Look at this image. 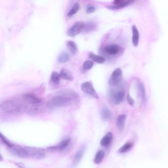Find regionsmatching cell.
Wrapping results in <instances>:
<instances>
[{"label": "cell", "mask_w": 168, "mask_h": 168, "mask_svg": "<svg viewBox=\"0 0 168 168\" xmlns=\"http://www.w3.org/2000/svg\"><path fill=\"white\" fill-rule=\"evenodd\" d=\"M29 104L23 95L3 101L1 104V109L6 113L19 116L26 113Z\"/></svg>", "instance_id": "obj_1"}, {"label": "cell", "mask_w": 168, "mask_h": 168, "mask_svg": "<svg viewBox=\"0 0 168 168\" xmlns=\"http://www.w3.org/2000/svg\"><path fill=\"white\" fill-rule=\"evenodd\" d=\"M79 100V96L76 92L66 89L57 92L52 97L50 103L55 107L63 108L76 104Z\"/></svg>", "instance_id": "obj_2"}, {"label": "cell", "mask_w": 168, "mask_h": 168, "mask_svg": "<svg viewBox=\"0 0 168 168\" xmlns=\"http://www.w3.org/2000/svg\"><path fill=\"white\" fill-rule=\"evenodd\" d=\"M52 107L50 103L42 100L37 103L29 104L26 113L32 115L50 113L52 111Z\"/></svg>", "instance_id": "obj_3"}, {"label": "cell", "mask_w": 168, "mask_h": 168, "mask_svg": "<svg viewBox=\"0 0 168 168\" xmlns=\"http://www.w3.org/2000/svg\"><path fill=\"white\" fill-rule=\"evenodd\" d=\"M101 53L109 57L119 56L123 52V49L116 44H112L106 46H101L100 49Z\"/></svg>", "instance_id": "obj_4"}, {"label": "cell", "mask_w": 168, "mask_h": 168, "mask_svg": "<svg viewBox=\"0 0 168 168\" xmlns=\"http://www.w3.org/2000/svg\"><path fill=\"white\" fill-rule=\"evenodd\" d=\"M27 152L28 155L37 159H42L46 156L45 149L42 148L26 147H24Z\"/></svg>", "instance_id": "obj_5"}, {"label": "cell", "mask_w": 168, "mask_h": 168, "mask_svg": "<svg viewBox=\"0 0 168 168\" xmlns=\"http://www.w3.org/2000/svg\"><path fill=\"white\" fill-rule=\"evenodd\" d=\"M85 24L81 21H78L71 27L66 32L68 36L74 37L80 33L85 27Z\"/></svg>", "instance_id": "obj_6"}, {"label": "cell", "mask_w": 168, "mask_h": 168, "mask_svg": "<svg viewBox=\"0 0 168 168\" xmlns=\"http://www.w3.org/2000/svg\"><path fill=\"white\" fill-rule=\"evenodd\" d=\"M9 148L11 153L15 156L20 158H25L28 156L25 148L13 144L12 147Z\"/></svg>", "instance_id": "obj_7"}, {"label": "cell", "mask_w": 168, "mask_h": 168, "mask_svg": "<svg viewBox=\"0 0 168 168\" xmlns=\"http://www.w3.org/2000/svg\"><path fill=\"white\" fill-rule=\"evenodd\" d=\"M81 88L82 90L85 93L89 95L96 99L99 98L98 95L90 82H87L82 83Z\"/></svg>", "instance_id": "obj_8"}, {"label": "cell", "mask_w": 168, "mask_h": 168, "mask_svg": "<svg viewBox=\"0 0 168 168\" xmlns=\"http://www.w3.org/2000/svg\"><path fill=\"white\" fill-rule=\"evenodd\" d=\"M71 141V139L70 138L65 139L62 141L58 146L49 147L47 148V149L51 152L61 151L68 146Z\"/></svg>", "instance_id": "obj_9"}, {"label": "cell", "mask_w": 168, "mask_h": 168, "mask_svg": "<svg viewBox=\"0 0 168 168\" xmlns=\"http://www.w3.org/2000/svg\"><path fill=\"white\" fill-rule=\"evenodd\" d=\"M85 146H82L75 155L72 163L71 167L72 168L76 167L80 162L84 153H85Z\"/></svg>", "instance_id": "obj_10"}, {"label": "cell", "mask_w": 168, "mask_h": 168, "mask_svg": "<svg viewBox=\"0 0 168 168\" xmlns=\"http://www.w3.org/2000/svg\"><path fill=\"white\" fill-rule=\"evenodd\" d=\"M126 118V115L122 114L119 115L117 119V126L120 132H122L124 130Z\"/></svg>", "instance_id": "obj_11"}, {"label": "cell", "mask_w": 168, "mask_h": 168, "mask_svg": "<svg viewBox=\"0 0 168 168\" xmlns=\"http://www.w3.org/2000/svg\"><path fill=\"white\" fill-rule=\"evenodd\" d=\"M125 95V91L120 90L117 92L112 96V100L115 104H120L123 101Z\"/></svg>", "instance_id": "obj_12"}, {"label": "cell", "mask_w": 168, "mask_h": 168, "mask_svg": "<svg viewBox=\"0 0 168 168\" xmlns=\"http://www.w3.org/2000/svg\"><path fill=\"white\" fill-rule=\"evenodd\" d=\"M134 2L133 0H127L123 3L119 5H108L105 6L106 8L110 10H117L130 5Z\"/></svg>", "instance_id": "obj_13"}, {"label": "cell", "mask_w": 168, "mask_h": 168, "mask_svg": "<svg viewBox=\"0 0 168 168\" xmlns=\"http://www.w3.org/2000/svg\"><path fill=\"white\" fill-rule=\"evenodd\" d=\"M133 34L132 41L133 45L136 47L138 46L139 39V33L137 28L135 25H133L132 27Z\"/></svg>", "instance_id": "obj_14"}, {"label": "cell", "mask_w": 168, "mask_h": 168, "mask_svg": "<svg viewBox=\"0 0 168 168\" xmlns=\"http://www.w3.org/2000/svg\"><path fill=\"white\" fill-rule=\"evenodd\" d=\"M101 116L103 120L109 121L112 119L113 114L111 110L107 108H105L101 111Z\"/></svg>", "instance_id": "obj_15"}, {"label": "cell", "mask_w": 168, "mask_h": 168, "mask_svg": "<svg viewBox=\"0 0 168 168\" xmlns=\"http://www.w3.org/2000/svg\"><path fill=\"white\" fill-rule=\"evenodd\" d=\"M113 138V135L111 132H109L103 137L100 141V143L101 145L104 147H107L108 146Z\"/></svg>", "instance_id": "obj_16"}, {"label": "cell", "mask_w": 168, "mask_h": 168, "mask_svg": "<svg viewBox=\"0 0 168 168\" xmlns=\"http://www.w3.org/2000/svg\"><path fill=\"white\" fill-rule=\"evenodd\" d=\"M98 27L97 24L94 21H89L85 24L84 29L87 32L94 31Z\"/></svg>", "instance_id": "obj_17"}, {"label": "cell", "mask_w": 168, "mask_h": 168, "mask_svg": "<svg viewBox=\"0 0 168 168\" xmlns=\"http://www.w3.org/2000/svg\"><path fill=\"white\" fill-rule=\"evenodd\" d=\"M88 57L92 60L99 64H103L106 60L103 57L96 55L92 53H90L88 55Z\"/></svg>", "instance_id": "obj_18"}, {"label": "cell", "mask_w": 168, "mask_h": 168, "mask_svg": "<svg viewBox=\"0 0 168 168\" xmlns=\"http://www.w3.org/2000/svg\"><path fill=\"white\" fill-rule=\"evenodd\" d=\"M61 78L65 80L72 81L73 78L71 73L68 70L65 69H61L59 73Z\"/></svg>", "instance_id": "obj_19"}, {"label": "cell", "mask_w": 168, "mask_h": 168, "mask_svg": "<svg viewBox=\"0 0 168 168\" xmlns=\"http://www.w3.org/2000/svg\"><path fill=\"white\" fill-rule=\"evenodd\" d=\"M60 78L59 73L56 71L53 72L51 76L50 82L55 86H58L60 83Z\"/></svg>", "instance_id": "obj_20"}, {"label": "cell", "mask_w": 168, "mask_h": 168, "mask_svg": "<svg viewBox=\"0 0 168 168\" xmlns=\"http://www.w3.org/2000/svg\"><path fill=\"white\" fill-rule=\"evenodd\" d=\"M66 45L69 49L73 55H76L78 52V48L76 43L72 41H68Z\"/></svg>", "instance_id": "obj_21"}, {"label": "cell", "mask_w": 168, "mask_h": 168, "mask_svg": "<svg viewBox=\"0 0 168 168\" xmlns=\"http://www.w3.org/2000/svg\"><path fill=\"white\" fill-rule=\"evenodd\" d=\"M80 5L78 3H75L74 4L71 9L68 12L67 16L68 17H71L74 15L76 14L80 9Z\"/></svg>", "instance_id": "obj_22"}, {"label": "cell", "mask_w": 168, "mask_h": 168, "mask_svg": "<svg viewBox=\"0 0 168 168\" xmlns=\"http://www.w3.org/2000/svg\"><path fill=\"white\" fill-rule=\"evenodd\" d=\"M70 59V56L67 52L62 53L57 57V60L59 63H64L67 62Z\"/></svg>", "instance_id": "obj_23"}, {"label": "cell", "mask_w": 168, "mask_h": 168, "mask_svg": "<svg viewBox=\"0 0 168 168\" xmlns=\"http://www.w3.org/2000/svg\"><path fill=\"white\" fill-rule=\"evenodd\" d=\"M105 153L103 150H100L97 153L94 159V162L96 164H99L101 161L104 156Z\"/></svg>", "instance_id": "obj_24"}, {"label": "cell", "mask_w": 168, "mask_h": 168, "mask_svg": "<svg viewBox=\"0 0 168 168\" xmlns=\"http://www.w3.org/2000/svg\"><path fill=\"white\" fill-rule=\"evenodd\" d=\"M133 144L132 143H127L124 145L118 150V152L120 153H124L126 152L132 147Z\"/></svg>", "instance_id": "obj_25"}, {"label": "cell", "mask_w": 168, "mask_h": 168, "mask_svg": "<svg viewBox=\"0 0 168 168\" xmlns=\"http://www.w3.org/2000/svg\"><path fill=\"white\" fill-rule=\"evenodd\" d=\"M122 80V77H114L111 76L109 79V84L110 86H116L120 83Z\"/></svg>", "instance_id": "obj_26"}, {"label": "cell", "mask_w": 168, "mask_h": 168, "mask_svg": "<svg viewBox=\"0 0 168 168\" xmlns=\"http://www.w3.org/2000/svg\"><path fill=\"white\" fill-rule=\"evenodd\" d=\"M94 65L93 62L90 60H86L83 64V69L86 70L91 69Z\"/></svg>", "instance_id": "obj_27"}, {"label": "cell", "mask_w": 168, "mask_h": 168, "mask_svg": "<svg viewBox=\"0 0 168 168\" xmlns=\"http://www.w3.org/2000/svg\"><path fill=\"white\" fill-rule=\"evenodd\" d=\"M122 70L120 68H118L114 71L111 76L114 77H122Z\"/></svg>", "instance_id": "obj_28"}, {"label": "cell", "mask_w": 168, "mask_h": 168, "mask_svg": "<svg viewBox=\"0 0 168 168\" xmlns=\"http://www.w3.org/2000/svg\"><path fill=\"white\" fill-rule=\"evenodd\" d=\"M0 138L2 142L5 144L8 147L10 148L12 147L13 144H12L1 133L0 134Z\"/></svg>", "instance_id": "obj_29"}, {"label": "cell", "mask_w": 168, "mask_h": 168, "mask_svg": "<svg viewBox=\"0 0 168 168\" xmlns=\"http://www.w3.org/2000/svg\"><path fill=\"white\" fill-rule=\"evenodd\" d=\"M96 10L95 7L91 4H88L86 7V12L88 14L94 13Z\"/></svg>", "instance_id": "obj_30"}, {"label": "cell", "mask_w": 168, "mask_h": 168, "mask_svg": "<svg viewBox=\"0 0 168 168\" xmlns=\"http://www.w3.org/2000/svg\"><path fill=\"white\" fill-rule=\"evenodd\" d=\"M127 100L128 103L131 105H133L134 103V101L133 99L129 93H128L127 95Z\"/></svg>", "instance_id": "obj_31"}, {"label": "cell", "mask_w": 168, "mask_h": 168, "mask_svg": "<svg viewBox=\"0 0 168 168\" xmlns=\"http://www.w3.org/2000/svg\"><path fill=\"white\" fill-rule=\"evenodd\" d=\"M126 1L125 0H115L113 2L114 5H120L124 3Z\"/></svg>", "instance_id": "obj_32"}, {"label": "cell", "mask_w": 168, "mask_h": 168, "mask_svg": "<svg viewBox=\"0 0 168 168\" xmlns=\"http://www.w3.org/2000/svg\"><path fill=\"white\" fill-rule=\"evenodd\" d=\"M16 164L20 168H26L24 166L23 163H16Z\"/></svg>", "instance_id": "obj_33"}]
</instances>
